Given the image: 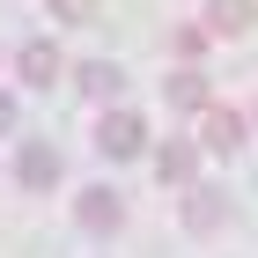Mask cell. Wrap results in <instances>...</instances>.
I'll return each instance as SVG.
<instances>
[{
    "mask_svg": "<svg viewBox=\"0 0 258 258\" xmlns=\"http://www.w3.org/2000/svg\"><path fill=\"white\" fill-rule=\"evenodd\" d=\"M103 140H118L111 155H133V140H140V125H133V118H118V125H111V133H103Z\"/></svg>",
    "mask_w": 258,
    "mask_h": 258,
    "instance_id": "obj_1",
    "label": "cell"
},
{
    "mask_svg": "<svg viewBox=\"0 0 258 258\" xmlns=\"http://www.w3.org/2000/svg\"><path fill=\"white\" fill-rule=\"evenodd\" d=\"M221 22H236V30H243V22H251V0H221Z\"/></svg>",
    "mask_w": 258,
    "mask_h": 258,
    "instance_id": "obj_2",
    "label": "cell"
}]
</instances>
